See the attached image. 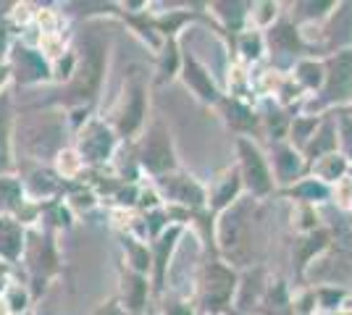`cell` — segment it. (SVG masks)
<instances>
[{
    "label": "cell",
    "instance_id": "1",
    "mask_svg": "<svg viewBox=\"0 0 352 315\" xmlns=\"http://www.w3.org/2000/svg\"><path fill=\"white\" fill-rule=\"evenodd\" d=\"M326 95L334 100H347L352 95V50H344L337 58H331Z\"/></svg>",
    "mask_w": 352,
    "mask_h": 315
},
{
    "label": "cell",
    "instance_id": "2",
    "mask_svg": "<svg viewBox=\"0 0 352 315\" xmlns=\"http://www.w3.org/2000/svg\"><path fill=\"white\" fill-rule=\"evenodd\" d=\"M242 158H245V174H248V184L255 192H268L271 181H268V171L261 158V152L250 148L248 142H242Z\"/></svg>",
    "mask_w": 352,
    "mask_h": 315
},
{
    "label": "cell",
    "instance_id": "3",
    "mask_svg": "<svg viewBox=\"0 0 352 315\" xmlns=\"http://www.w3.org/2000/svg\"><path fill=\"white\" fill-rule=\"evenodd\" d=\"M145 165H150L153 171H163L166 165H171V150H168V139L161 129H155L153 137H147L145 152H142Z\"/></svg>",
    "mask_w": 352,
    "mask_h": 315
},
{
    "label": "cell",
    "instance_id": "4",
    "mask_svg": "<svg viewBox=\"0 0 352 315\" xmlns=\"http://www.w3.org/2000/svg\"><path fill=\"white\" fill-rule=\"evenodd\" d=\"M19 250H21V231H19V226L6 221V218H0V253L8 257H16Z\"/></svg>",
    "mask_w": 352,
    "mask_h": 315
},
{
    "label": "cell",
    "instance_id": "5",
    "mask_svg": "<svg viewBox=\"0 0 352 315\" xmlns=\"http://www.w3.org/2000/svg\"><path fill=\"white\" fill-rule=\"evenodd\" d=\"M300 74H302V79L308 82L310 87L321 82V76H318L321 74V69H318V66H313V63H302V66H300Z\"/></svg>",
    "mask_w": 352,
    "mask_h": 315
},
{
    "label": "cell",
    "instance_id": "6",
    "mask_svg": "<svg viewBox=\"0 0 352 315\" xmlns=\"http://www.w3.org/2000/svg\"><path fill=\"white\" fill-rule=\"evenodd\" d=\"M76 168H79L76 155H74V152H63V155H60V171H63L66 176H72V174H76Z\"/></svg>",
    "mask_w": 352,
    "mask_h": 315
},
{
    "label": "cell",
    "instance_id": "7",
    "mask_svg": "<svg viewBox=\"0 0 352 315\" xmlns=\"http://www.w3.org/2000/svg\"><path fill=\"white\" fill-rule=\"evenodd\" d=\"M11 307H14L16 313L19 310H24V305H27V294L21 292V289H11V302H8Z\"/></svg>",
    "mask_w": 352,
    "mask_h": 315
},
{
    "label": "cell",
    "instance_id": "8",
    "mask_svg": "<svg viewBox=\"0 0 352 315\" xmlns=\"http://www.w3.org/2000/svg\"><path fill=\"white\" fill-rule=\"evenodd\" d=\"M98 315H121V310H118L116 305H108V307H103Z\"/></svg>",
    "mask_w": 352,
    "mask_h": 315
},
{
    "label": "cell",
    "instance_id": "9",
    "mask_svg": "<svg viewBox=\"0 0 352 315\" xmlns=\"http://www.w3.org/2000/svg\"><path fill=\"white\" fill-rule=\"evenodd\" d=\"M6 76H8V74H6V69H3V66H0V84H3V82H6Z\"/></svg>",
    "mask_w": 352,
    "mask_h": 315
},
{
    "label": "cell",
    "instance_id": "10",
    "mask_svg": "<svg viewBox=\"0 0 352 315\" xmlns=\"http://www.w3.org/2000/svg\"><path fill=\"white\" fill-rule=\"evenodd\" d=\"M3 43H6V34H3V27H0V50H3Z\"/></svg>",
    "mask_w": 352,
    "mask_h": 315
}]
</instances>
